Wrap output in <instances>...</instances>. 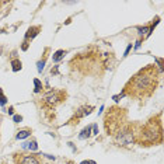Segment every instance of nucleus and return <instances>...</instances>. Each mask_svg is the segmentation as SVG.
I'll return each mask as SVG.
<instances>
[{
  "instance_id": "nucleus-1",
  "label": "nucleus",
  "mask_w": 164,
  "mask_h": 164,
  "mask_svg": "<svg viewBox=\"0 0 164 164\" xmlns=\"http://www.w3.org/2000/svg\"><path fill=\"white\" fill-rule=\"evenodd\" d=\"M159 70L156 65H149L140 69L133 77L126 83L123 94L135 98H146L154 93L159 84Z\"/></svg>"
},
{
  "instance_id": "nucleus-2",
  "label": "nucleus",
  "mask_w": 164,
  "mask_h": 164,
  "mask_svg": "<svg viewBox=\"0 0 164 164\" xmlns=\"http://www.w3.org/2000/svg\"><path fill=\"white\" fill-rule=\"evenodd\" d=\"M163 139V131H161V123L156 122V121H150L146 126L142 129L140 136L138 142L139 143H146V144H156L160 143Z\"/></svg>"
},
{
  "instance_id": "nucleus-3",
  "label": "nucleus",
  "mask_w": 164,
  "mask_h": 164,
  "mask_svg": "<svg viewBox=\"0 0 164 164\" xmlns=\"http://www.w3.org/2000/svg\"><path fill=\"white\" fill-rule=\"evenodd\" d=\"M125 110L122 108H112V110L108 111L107 118H105V128H107L108 135H114V132L121 128L122 122H121V114H123Z\"/></svg>"
},
{
  "instance_id": "nucleus-4",
  "label": "nucleus",
  "mask_w": 164,
  "mask_h": 164,
  "mask_svg": "<svg viewBox=\"0 0 164 164\" xmlns=\"http://www.w3.org/2000/svg\"><path fill=\"white\" fill-rule=\"evenodd\" d=\"M66 98V94L63 91H59V90H52L49 93H46L44 95V104L48 105V107H56L59 103H62L63 100Z\"/></svg>"
},
{
  "instance_id": "nucleus-5",
  "label": "nucleus",
  "mask_w": 164,
  "mask_h": 164,
  "mask_svg": "<svg viewBox=\"0 0 164 164\" xmlns=\"http://www.w3.org/2000/svg\"><path fill=\"white\" fill-rule=\"evenodd\" d=\"M115 142L119 144V146H125V144H132L133 143V133L129 128H125V129H121V131L116 133L115 136Z\"/></svg>"
},
{
  "instance_id": "nucleus-6",
  "label": "nucleus",
  "mask_w": 164,
  "mask_h": 164,
  "mask_svg": "<svg viewBox=\"0 0 164 164\" xmlns=\"http://www.w3.org/2000/svg\"><path fill=\"white\" fill-rule=\"evenodd\" d=\"M21 164H39L35 156H24L21 159Z\"/></svg>"
},
{
  "instance_id": "nucleus-7",
  "label": "nucleus",
  "mask_w": 164,
  "mask_h": 164,
  "mask_svg": "<svg viewBox=\"0 0 164 164\" xmlns=\"http://www.w3.org/2000/svg\"><path fill=\"white\" fill-rule=\"evenodd\" d=\"M41 29V27H31V28H28V31H27V34H25V38L28 39L29 37H31V39H32L35 35H38V31Z\"/></svg>"
},
{
  "instance_id": "nucleus-8",
  "label": "nucleus",
  "mask_w": 164,
  "mask_h": 164,
  "mask_svg": "<svg viewBox=\"0 0 164 164\" xmlns=\"http://www.w3.org/2000/svg\"><path fill=\"white\" fill-rule=\"evenodd\" d=\"M65 55H66V51H63V49H59V51H56L54 54V56H52V59H54V62L55 63H57L59 60H62L63 57H65Z\"/></svg>"
},
{
  "instance_id": "nucleus-9",
  "label": "nucleus",
  "mask_w": 164,
  "mask_h": 164,
  "mask_svg": "<svg viewBox=\"0 0 164 164\" xmlns=\"http://www.w3.org/2000/svg\"><path fill=\"white\" fill-rule=\"evenodd\" d=\"M28 136H31V131L29 129H23V131H20L16 135V138L18 140H21V139H25V138H28Z\"/></svg>"
},
{
  "instance_id": "nucleus-10",
  "label": "nucleus",
  "mask_w": 164,
  "mask_h": 164,
  "mask_svg": "<svg viewBox=\"0 0 164 164\" xmlns=\"http://www.w3.org/2000/svg\"><path fill=\"white\" fill-rule=\"evenodd\" d=\"M90 135H91V126H87L86 129L82 131V133L79 135V138H80V139H87V138H90Z\"/></svg>"
},
{
  "instance_id": "nucleus-11",
  "label": "nucleus",
  "mask_w": 164,
  "mask_h": 164,
  "mask_svg": "<svg viewBox=\"0 0 164 164\" xmlns=\"http://www.w3.org/2000/svg\"><path fill=\"white\" fill-rule=\"evenodd\" d=\"M93 110H94V107H86V108H82V110H79L77 116H84V115L91 114V111H93Z\"/></svg>"
},
{
  "instance_id": "nucleus-12",
  "label": "nucleus",
  "mask_w": 164,
  "mask_h": 164,
  "mask_svg": "<svg viewBox=\"0 0 164 164\" xmlns=\"http://www.w3.org/2000/svg\"><path fill=\"white\" fill-rule=\"evenodd\" d=\"M11 69H13V72H18V70H21V67H23V66H21V62L18 60V59H13L11 60Z\"/></svg>"
},
{
  "instance_id": "nucleus-13",
  "label": "nucleus",
  "mask_w": 164,
  "mask_h": 164,
  "mask_svg": "<svg viewBox=\"0 0 164 164\" xmlns=\"http://www.w3.org/2000/svg\"><path fill=\"white\" fill-rule=\"evenodd\" d=\"M24 147L29 149V150H32V152H35V150H38V144L35 140H31V142H28V143H25Z\"/></svg>"
},
{
  "instance_id": "nucleus-14",
  "label": "nucleus",
  "mask_w": 164,
  "mask_h": 164,
  "mask_svg": "<svg viewBox=\"0 0 164 164\" xmlns=\"http://www.w3.org/2000/svg\"><path fill=\"white\" fill-rule=\"evenodd\" d=\"M34 86H35V93H39L42 90V83L38 80V79H34Z\"/></svg>"
},
{
  "instance_id": "nucleus-15",
  "label": "nucleus",
  "mask_w": 164,
  "mask_h": 164,
  "mask_svg": "<svg viewBox=\"0 0 164 164\" xmlns=\"http://www.w3.org/2000/svg\"><path fill=\"white\" fill-rule=\"evenodd\" d=\"M7 104V98L4 97L3 91H2V88H0V105H6Z\"/></svg>"
},
{
  "instance_id": "nucleus-16",
  "label": "nucleus",
  "mask_w": 164,
  "mask_h": 164,
  "mask_svg": "<svg viewBox=\"0 0 164 164\" xmlns=\"http://www.w3.org/2000/svg\"><path fill=\"white\" fill-rule=\"evenodd\" d=\"M37 66H38V72L41 73L42 70H44V66H45V59H42L41 62H38V63H37Z\"/></svg>"
},
{
  "instance_id": "nucleus-17",
  "label": "nucleus",
  "mask_w": 164,
  "mask_h": 164,
  "mask_svg": "<svg viewBox=\"0 0 164 164\" xmlns=\"http://www.w3.org/2000/svg\"><path fill=\"white\" fill-rule=\"evenodd\" d=\"M14 122H21V121H23V116H21V115H14Z\"/></svg>"
},
{
  "instance_id": "nucleus-18",
  "label": "nucleus",
  "mask_w": 164,
  "mask_h": 164,
  "mask_svg": "<svg viewBox=\"0 0 164 164\" xmlns=\"http://www.w3.org/2000/svg\"><path fill=\"white\" fill-rule=\"evenodd\" d=\"M91 129H93V135H97V133H98V129H97V125H93V126H91Z\"/></svg>"
},
{
  "instance_id": "nucleus-19",
  "label": "nucleus",
  "mask_w": 164,
  "mask_h": 164,
  "mask_svg": "<svg viewBox=\"0 0 164 164\" xmlns=\"http://www.w3.org/2000/svg\"><path fill=\"white\" fill-rule=\"evenodd\" d=\"M132 49V44H129V45H128V48H126V51H125V55H123V56H126L128 54H129V51Z\"/></svg>"
},
{
  "instance_id": "nucleus-20",
  "label": "nucleus",
  "mask_w": 164,
  "mask_h": 164,
  "mask_svg": "<svg viewBox=\"0 0 164 164\" xmlns=\"http://www.w3.org/2000/svg\"><path fill=\"white\" fill-rule=\"evenodd\" d=\"M80 164H95V161H82V163H80Z\"/></svg>"
}]
</instances>
